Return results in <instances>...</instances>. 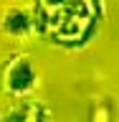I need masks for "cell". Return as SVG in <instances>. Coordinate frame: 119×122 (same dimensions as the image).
Here are the masks:
<instances>
[{
    "instance_id": "obj_1",
    "label": "cell",
    "mask_w": 119,
    "mask_h": 122,
    "mask_svg": "<svg viewBox=\"0 0 119 122\" xmlns=\"http://www.w3.org/2000/svg\"><path fill=\"white\" fill-rule=\"evenodd\" d=\"M41 10L48 30L58 38H79L89 25L86 0H43Z\"/></svg>"
}]
</instances>
